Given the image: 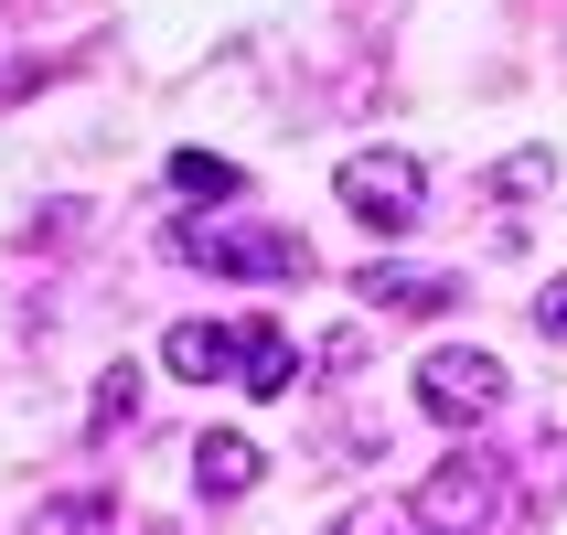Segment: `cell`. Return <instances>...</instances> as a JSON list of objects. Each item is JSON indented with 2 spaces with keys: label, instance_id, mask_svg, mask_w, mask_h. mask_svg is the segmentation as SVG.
<instances>
[{
  "label": "cell",
  "instance_id": "1",
  "mask_svg": "<svg viewBox=\"0 0 567 535\" xmlns=\"http://www.w3.org/2000/svg\"><path fill=\"white\" fill-rule=\"evenodd\" d=\"M172 247L193 268H215V279H311V247L289 225H247V215H183Z\"/></svg>",
  "mask_w": 567,
  "mask_h": 535
},
{
  "label": "cell",
  "instance_id": "2",
  "mask_svg": "<svg viewBox=\"0 0 567 535\" xmlns=\"http://www.w3.org/2000/svg\"><path fill=\"white\" fill-rule=\"evenodd\" d=\"M332 193H343L353 225H375V236H408L417 204H429V172H417L408 151H353L343 172H332Z\"/></svg>",
  "mask_w": 567,
  "mask_h": 535
},
{
  "label": "cell",
  "instance_id": "3",
  "mask_svg": "<svg viewBox=\"0 0 567 535\" xmlns=\"http://www.w3.org/2000/svg\"><path fill=\"white\" fill-rule=\"evenodd\" d=\"M493 504H504V461H482V450H450L440 472L408 493V514L429 535H482V525H493Z\"/></svg>",
  "mask_w": 567,
  "mask_h": 535
},
{
  "label": "cell",
  "instance_id": "4",
  "mask_svg": "<svg viewBox=\"0 0 567 535\" xmlns=\"http://www.w3.org/2000/svg\"><path fill=\"white\" fill-rule=\"evenodd\" d=\"M417 408L440 418V429H482V418L504 408V364H493V353H429V364H417Z\"/></svg>",
  "mask_w": 567,
  "mask_h": 535
},
{
  "label": "cell",
  "instance_id": "5",
  "mask_svg": "<svg viewBox=\"0 0 567 535\" xmlns=\"http://www.w3.org/2000/svg\"><path fill=\"white\" fill-rule=\"evenodd\" d=\"M353 300L364 311H385V321H440L450 300H461V279H440V268H353Z\"/></svg>",
  "mask_w": 567,
  "mask_h": 535
},
{
  "label": "cell",
  "instance_id": "6",
  "mask_svg": "<svg viewBox=\"0 0 567 535\" xmlns=\"http://www.w3.org/2000/svg\"><path fill=\"white\" fill-rule=\"evenodd\" d=\"M161 364L183 385H236V332H225V321H172V332H161Z\"/></svg>",
  "mask_w": 567,
  "mask_h": 535
},
{
  "label": "cell",
  "instance_id": "7",
  "mask_svg": "<svg viewBox=\"0 0 567 535\" xmlns=\"http://www.w3.org/2000/svg\"><path fill=\"white\" fill-rule=\"evenodd\" d=\"M236 385H247V397H289V385H300V353H289V332L268 311L236 332Z\"/></svg>",
  "mask_w": 567,
  "mask_h": 535
},
{
  "label": "cell",
  "instance_id": "8",
  "mask_svg": "<svg viewBox=\"0 0 567 535\" xmlns=\"http://www.w3.org/2000/svg\"><path fill=\"white\" fill-rule=\"evenodd\" d=\"M257 472H268V461H257V440H236V429H204V440H193V482H204V493H257Z\"/></svg>",
  "mask_w": 567,
  "mask_h": 535
},
{
  "label": "cell",
  "instance_id": "9",
  "mask_svg": "<svg viewBox=\"0 0 567 535\" xmlns=\"http://www.w3.org/2000/svg\"><path fill=\"white\" fill-rule=\"evenodd\" d=\"M172 193H193V204H236L247 172H236L225 151H172Z\"/></svg>",
  "mask_w": 567,
  "mask_h": 535
},
{
  "label": "cell",
  "instance_id": "10",
  "mask_svg": "<svg viewBox=\"0 0 567 535\" xmlns=\"http://www.w3.org/2000/svg\"><path fill=\"white\" fill-rule=\"evenodd\" d=\"M107 514H118L107 493H64V504H32L22 535H107Z\"/></svg>",
  "mask_w": 567,
  "mask_h": 535
},
{
  "label": "cell",
  "instance_id": "11",
  "mask_svg": "<svg viewBox=\"0 0 567 535\" xmlns=\"http://www.w3.org/2000/svg\"><path fill=\"white\" fill-rule=\"evenodd\" d=\"M128 418H140V375H128V364H107V375H96V408H86V429H96V440H118Z\"/></svg>",
  "mask_w": 567,
  "mask_h": 535
},
{
  "label": "cell",
  "instance_id": "12",
  "mask_svg": "<svg viewBox=\"0 0 567 535\" xmlns=\"http://www.w3.org/2000/svg\"><path fill=\"white\" fill-rule=\"evenodd\" d=\"M557 183V151H514L504 172H493V193H504V204H525V193H546Z\"/></svg>",
  "mask_w": 567,
  "mask_h": 535
},
{
  "label": "cell",
  "instance_id": "13",
  "mask_svg": "<svg viewBox=\"0 0 567 535\" xmlns=\"http://www.w3.org/2000/svg\"><path fill=\"white\" fill-rule=\"evenodd\" d=\"M417 525V514H396V504H385V493H375V504H353L343 514V525H332V535H408Z\"/></svg>",
  "mask_w": 567,
  "mask_h": 535
},
{
  "label": "cell",
  "instance_id": "14",
  "mask_svg": "<svg viewBox=\"0 0 567 535\" xmlns=\"http://www.w3.org/2000/svg\"><path fill=\"white\" fill-rule=\"evenodd\" d=\"M536 332H546V343H567V268L536 289Z\"/></svg>",
  "mask_w": 567,
  "mask_h": 535
},
{
  "label": "cell",
  "instance_id": "15",
  "mask_svg": "<svg viewBox=\"0 0 567 535\" xmlns=\"http://www.w3.org/2000/svg\"><path fill=\"white\" fill-rule=\"evenodd\" d=\"M151 535H172V525H151Z\"/></svg>",
  "mask_w": 567,
  "mask_h": 535
}]
</instances>
